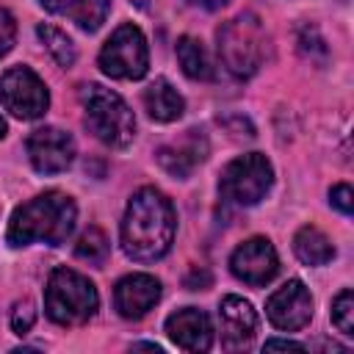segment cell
<instances>
[{"label": "cell", "instance_id": "cell-10", "mask_svg": "<svg viewBox=\"0 0 354 354\" xmlns=\"http://www.w3.org/2000/svg\"><path fill=\"white\" fill-rule=\"evenodd\" d=\"M230 271L235 274V279H241L252 288H263L277 277L279 254L268 238L254 235V238L243 241L241 246H235V252L230 254Z\"/></svg>", "mask_w": 354, "mask_h": 354}, {"label": "cell", "instance_id": "cell-15", "mask_svg": "<svg viewBox=\"0 0 354 354\" xmlns=\"http://www.w3.org/2000/svg\"><path fill=\"white\" fill-rule=\"evenodd\" d=\"M155 158L160 163L163 171H169L171 177H191V171L207 158V138L202 136V130H185L177 141H169L163 147L155 149Z\"/></svg>", "mask_w": 354, "mask_h": 354}, {"label": "cell", "instance_id": "cell-5", "mask_svg": "<svg viewBox=\"0 0 354 354\" xmlns=\"http://www.w3.org/2000/svg\"><path fill=\"white\" fill-rule=\"evenodd\" d=\"M80 102L86 113V127L105 147L124 149L136 138V116L116 91L100 83H86L80 86Z\"/></svg>", "mask_w": 354, "mask_h": 354}, {"label": "cell", "instance_id": "cell-27", "mask_svg": "<svg viewBox=\"0 0 354 354\" xmlns=\"http://www.w3.org/2000/svg\"><path fill=\"white\" fill-rule=\"evenodd\" d=\"M188 6H196V8H205V11H218L224 8L230 0H185Z\"/></svg>", "mask_w": 354, "mask_h": 354}, {"label": "cell", "instance_id": "cell-18", "mask_svg": "<svg viewBox=\"0 0 354 354\" xmlns=\"http://www.w3.org/2000/svg\"><path fill=\"white\" fill-rule=\"evenodd\" d=\"M293 254L304 266H326V263L335 260V246L318 227L304 224L293 235Z\"/></svg>", "mask_w": 354, "mask_h": 354}, {"label": "cell", "instance_id": "cell-9", "mask_svg": "<svg viewBox=\"0 0 354 354\" xmlns=\"http://www.w3.org/2000/svg\"><path fill=\"white\" fill-rule=\"evenodd\" d=\"M30 166L39 174H61L75 160V138L61 127H36L25 141Z\"/></svg>", "mask_w": 354, "mask_h": 354}, {"label": "cell", "instance_id": "cell-12", "mask_svg": "<svg viewBox=\"0 0 354 354\" xmlns=\"http://www.w3.org/2000/svg\"><path fill=\"white\" fill-rule=\"evenodd\" d=\"M218 324H221V346L227 351L249 348L257 332V313L243 296H224L218 304Z\"/></svg>", "mask_w": 354, "mask_h": 354}, {"label": "cell", "instance_id": "cell-26", "mask_svg": "<svg viewBox=\"0 0 354 354\" xmlns=\"http://www.w3.org/2000/svg\"><path fill=\"white\" fill-rule=\"evenodd\" d=\"M266 351L271 348H293V351H304V343H296V340H285V337H274V340H266L263 346Z\"/></svg>", "mask_w": 354, "mask_h": 354}, {"label": "cell", "instance_id": "cell-13", "mask_svg": "<svg viewBox=\"0 0 354 354\" xmlns=\"http://www.w3.org/2000/svg\"><path fill=\"white\" fill-rule=\"evenodd\" d=\"M160 299V282L152 274H127L113 288V307L122 318L138 321L144 318Z\"/></svg>", "mask_w": 354, "mask_h": 354}, {"label": "cell", "instance_id": "cell-7", "mask_svg": "<svg viewBox=\"0 0 354 354\" xmlns=\"http://www.w3.org/2000/svg\"><path fill=\"white\" fill-rule=\"evenodd\" d=\"M100 69L113 80H141L149 69V47L133 22L119 25L100 50Z\"/></svg>", "mask_w": 354, "mask_h": 354}, {"label": "cell", "instance_id": "cell-29", "mask_svg": "<svg viewBox=\"0 0 354 354\" xmlns=\"http://www.w3.org/2000/svg\"><path fill=\"white\" fill-rule=\"evenodd\" d=\"M6 133H8V127H6V122H3V116H0V138H6Z\"/></svg>", "mask_w": 354, "mask_h": 354}, {"label": "cell", "instance_id": "cell-22", "mask_svg": "<svg viewBox=\"0 0 354 354\" xmlns=\"http://www.w3.org/2000/svg\"><path fill=\"white\" fill-rule=\"evenodd\" d=\"M332 324L346 335L354 337V293L351 288H343L332 301Z\"/></svg>", "mask_w": 354, "mask_h": 354}, {"label": "cell", "instance_id": "cell-25", "mask_svg": "<svg viewBox=\"0 0 354 354\" xmlns=\"http://www.w3.org/2000/svg\"><path fill=\"white\" fill-rule=\"evenodd\" d=\"M329 205L335 210H340L343 216H351V210H354V191H351V185L348 183L332 185L329 188Z\"/></svg>", "mask_w": 354, "mask_h": 354}, {"label": "cell", "instance_id": "cell-6", "mask_svg": "<svg viewBox=\"0 0 354 354\" xmlns=\"http://www.w3.org/2000/svg\"><path fill=\"white\" fill-rule=\"evenodd\" d=\"M274 185V166L263 152H246L230 160L218 177V194L227 205L252 207Z\"/></svg>", "mask_w": 354, "mask_h": 354}, {"label": "cell", "instance_id": "cell-8", "mask_svg": "<svg viewBox=\"0 0 354 354\" xmlns=\"http://www.w3.org/2000/svg\"><path fill=\"white\" fill-rule=\"evenodd\" d=\"M0 102L11 116L33 122L47 113L50 91L30 66H8L0 75Z\"/></svg>", "mask_w": 354, "mask_h": 354}, {"label": "cell", "instance_id": "cell-20", "mask_svg": "<svg viewBox=\"0 0 354 354\" xmlns=\"http://www.w3.org/2000/svg\"><path fill=\"white\" fill-rule=\"evenodd\" d=\"M36 36L41 39V44L47 47V53L53 55V61H55L58 66L69 69V66L77 61V50H75V41H72V39H69V36H66L61 28L41 22V25L36 28Z\"/></svg>", "mask_w": 354, "mask_h": 354}, {"label": "cell", "instance_id": "cell-4", "mask_svg": "<svg viewBox=\"0 0 354 354\" xmlns=\"http://www.w3.org/2000/svg\"><path fill=\"white\" fill-rule=\"evenodd\" d=\"M100 307V293L88 277L75 268H53L44 288V313L58 326H80L94 318Z\"/></svg>", "mask_w": 354, "mask_h": 354}, {"label": "cell", "instance_id": "cell-16", "mask_svg": "<svg viewBox=\"0 0 354 354\" xmlns=\"http://www.w3.org/2000/svg\"><path fill=\"white\" fill-rule=\"evenodd\" d=\"M50 14L66 17L83 30H97L111 14V0H39Z\"/></svg>", "mask_w": 354, "mask_h": 354}, {"label": "cell", "instance_id": "cell-19", "mask_svg": "<svg viewBox=\"0 0 354 354\" xmlns=\"http://www.w3.org/2000/svg\"><path fill=\"white\" fill-rule=\"evenodd\" d=\"M177 61H180L183 72H185L191 80H210V77H213L210 58H207L202 41L194 39V36H180V39H177Z\"/></svg>", "mask_w": 354, "mask_h": 354}, {"label": "cell", "instance_id": "cell-1", "mask_svg": "<svg viewBox=\"0 0 354 354\" xmlns=\"http://www.w3.org/2000/svg\"><path fill=\"white\" fill-rule=\"evenodd\" d=\"M177 232V213L171 199L155 185L138 188L122 216V249L136 263H155L169 254Z\"/></svg>", "mask_w": 354, "mask_h": 354}, {"label": "cell", "instance_id": "cell-17", "mask_svg": "<svg viewBox=\"0 0 354 354\" xmlns=\"http://www.w3.org/2000/svg\"><path fill=\"white\" fill-rule=\"evenodd\" d=\"M144 108L147 113L160 122V124H169V122H177L185 111V100L183 94L166 80V77H155L147 88H144Z\"/></svg>", "mask_w": 354, "mask_h": 354}, {"label": "cell", "instance_id": "cell-24", "mask_svg": "<svg viewBox=\"0 0 354 354\" xmlns=\"http://www.w3.org/2000/svg\"><path fill=\"white\" fill-rule=\"evenodd\" d=\"M17 39V19L8 8H0V58H6Z\"/></svg>", "mask_w": 354, "mask_h": 354}, {"label": "cell", "instance_id": "cell-21", "mask_svg": "<svg viewBox=\"0 0 354 354\" xmlns=\"http://www.w3.org/2000/svg\"><path fill=\"white\" fill-rule=\"evenodd\" d=\"M111 254V241L100 227H88L83 230V235L75 243V257L88 263V266H102Z\"/></svg>", "mask_w": 354, "mask_h": 354}, {"label": "cell", "instance_id": "cell-23", "mask_svg": "<svg viewBox=\"0 0 354 354\" xmlns=\"http://www.w3.org/2000/svg\"><path fill=\"white\" fill-rule=\"evenodd\" d=\"M8 324H11V332H14V335H28V332L33 329V324H36L33 301H28V299L17 301V304L11 307V318H8Z\"/></svg>", "mask_w": 354, "mask_h": 354}, {"label": "cell", "instance_id": "cell-3", "mask_svg": "<svg viewBox=\"0 0 354 354\" xmlns=\"http://www.w3.org/2000/svg\"><path fill=\"white\" fill-rule=\"evenodd\" d=\"M216 41H218V58H221L224 69L241 80L257 75L271 53V36H268L263 19L252 11H243L232 19H227L218 28Z\"/></svg>", "mask_w": 354, "mask_h": 354}, {"label": "cell", "instance_id": "cell-2", "mask_svg": "<svg viewBox=\"0 0 354 354\" xmlns=\"http://www.w3.org/2000/svg\"><path fill=\"white\" fill-rule=\"evenodd\" d=\"M77 221V205L64 191H44L33 199L14 207L6 230L8 246H28V243H64Z\"/></svg>", "mask_w": 354, "mask_h": 354}, {"label": "cell", "instance_id": "cell-28", "mask_svg": "<svg viewBox=\"0 0 354 354\" xmlns=\"http://www.w3.org/2000/svg\"><path fill=\"white\" fill-rule=\"evenodd\" d=\"M130 3H133L136 8H147V6H149V0H130Z\"/></svg>", "mask_w": 354, "mask_h": 354}, {"label": "cell", "instance_id": "cell-11", "mask_svg": "<svg viewBox=\"0 0 354 354\" xmlns=\"http://www.w3.org/2000/svg\"><path fill=\"white\" fill-rule=\"evenodd\" d=\"M266 315L279 332H299L313 318V296L301 279H288L266 299Z\"/></svg>", "mask_w": 354, "mask_h": 354}, {"label": "cell", "instance_id": "cell-14", "mask_svg": "<svg viewBox=\"0 0 354 354\" xmlns=\"http://www.w3.org/2000/svg\"><path fill=\"white\" fill-rule=\"evenodd\" d=\"M169 340L183 351H207L213 346V324L210 315L199 307H183L166 318Z\"/></svg>", "mask_w": 354, "mask_h": 354}]
</instances>
